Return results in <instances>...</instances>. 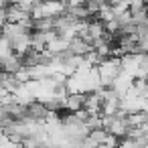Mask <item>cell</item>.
Wrapping results in <instances>:
<instances>
[{
  "label": "cell",
  "mask_w": 148,
  "mask_h": 148,
  "mask_svg": "<svg viewBox=\"0 0 148 148\" xmlns=\"http://www.w3.org/2000/svg\"><path fill=\"white\" fill-rule=\"evenodd\" d=\"M67 14V2L65 0H41V2L31 10L33 21H43V18H59Z\"/></svg>",
  "instance_id": "6da1fadb"
},
{
  "label": "cell",
  "mask_w": 148,
  "mask_h": 148,
  "mask_svg": "<svg viewBox=\"0 0 148 148\" xmlns=\"http://www.w3.org/2000/svg\"><path fill=\"white\" fill-rule=\"evenodd\" d=\"M97 71H99V75H101L103 87L112 85L114 79L122 73V57H108V59H103V61L97 65Z\"/></svg>",
  "instance_id": "7a4b0ae2"
},
{
  "label": "cell",
  "mask_w": 148,
  "mask_h": 148,
  "mask_svg": "<svg viewBox=\"0 0 148 148\" xmlns=\"http://www.w3.org/2000/svg\"><path fill=\"white\" fill-rule=\"evenodd\" d=\"M134 81H136V79H134L132 75H128V73H124V71H122V73L114 79V83H112L110 87H112V89H114L120 97H124V95H126V93L134 87Z\"/></svg>",
  "instance_id": "3957f363"
},
{
  "label": "cell",
  "mask_w": 148,
  "mask_h": 148,
  "mask_svg": "<svg viewBox=\"0 0 148 148\" xmlns=\"http://www.w3.org/2000/svg\"><path fill=\"white\" fill-rule=\"evenodd\" d=\"M69 47H71V41L63 39L61 35H57L53 41L47 43V49H45V51H49V53H53V55H65V53H69Z\"/></svg>",
  "instance_id": "277c9868"
},
{
  "label": "cell",
  "mask_w": 148,
  "mask_h": 148,
  "mask_svg": "<svg viewBox=\"0 0 148 148\" xmlns=\"http://www.w3.org/2000/svg\"><path fill=\"white\" fill-rule=\"evenodd\" d=\"M10 55H14V47L6 37H0V61L8 59Z\"/></svg>",
  "instance_id": "5b68a950"
},
{
  "label": "cell",
  "mask_w": 148,
  "mask_h": 148,
  "mask_svg": "<svg viewBox=\"0 0 148 148\" xmlns=\"http://www.w3.org/2000/svg\"><path fill=\"white\" fill-rule=\"evenodd\" d=\"M0 23H8V6H0Z\"/></svg>",
  "instance_id": "8992f818"
},
{
  "label": "cell",
  "mask_w": 148,
  "mask_h": 148,
  "mask_svg": "<svg viewBox=\"0 0 148 148\" xmlns=\"http://www.w3.org/2000/svg\"><path fill=\"white\" fill-rule=\"evenodd\" d=\"M10 4V0H0V6H8Z\"/></svg>",
  "instance_id": "52a82bcc"
}]
</instances>
